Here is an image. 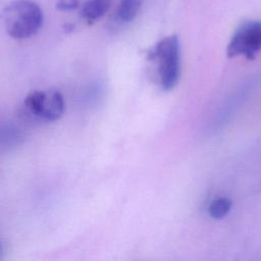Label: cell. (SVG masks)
I'll return each instance as SVG.
<instances>
[{
    "mask_svg": "<svg viewBox=\"0 0 261 261\" xmlns=\"http://www.w3.org/2000/svg\"><path fill=\"white\" fill-rule=\"evenodd\" d=\"M79 5V0H60L56 3V8L62 11H70L76 9Z\"/></svg>",
    "mask_w": 261,
    "mask_h": 261,
    "instance_id": "obj_9",
    "label": "cell"
},
{
    "mask_svg": "<svg viewBox=\"0 0 261 261\" xmlns=\"http://www.w3.org/2000/svg\"><path fill=\"white\" fill-rule=\"evenodd\" d=\"M23 137L20 132L15 125L8 123L6 125H2L1 128V144L3 147H10L16 146L22 141Z\"/></svg>",
    "mask_w": 261,
    "mask_h": 261,
    "instance_id": "obj_8",
    "label": "cell"
},
{
    "mask_svg": "<svg viewBox=\"0 0 261 261\" xmlns=\"http://www.w3.org/2000/svg\"><path fill=\"white\" fill-rule=\"evenodd\" d=\"M261 51V21L249 20L241 24L232 35L226 54L229 58L244 56L254 59Z\"/></svg>",
    "mask_w": 261,
    "mask_h": 261,
    "instance_id": "obj_4",
    "label": "cell"
},
{
    "mask_svg": "<svg viewBox=\"0 0 261 261\" xmlns=\"http://www.w3.org/2000/svg\"><path fill=\"white\" fill-rule=\"evenodd\" d=\"M148 58L157 65L158 83L161 89L172 90L180 76V50L177 37L172 35L161 39L149 50Z\"/></svg>",
    "mask_w": 261,
    "mask_h": 261,
    "instance_id": "obj_2",
    "label": "cell"
},
{
    "mask_svg": "<svg viewBox=\"0 0 261 261\" xmlns=\"http://www.w3.org/2000/svg\"><path fill=\"white\" fill-rule=\"evenodd\" d=\"M111 0H88L81 9V16L89 23L101 18L110 8Z\"/></svg>",
    "mask_w": 261,
    "mask_h": 261,
    "instance_id": "obj_5",
    "label": "cell"
},
{
    "mask_svg": "<svg viewBox=\"0 0 261 261\" xmlns=\"http://www.w3.org/2000/svg\"><path fill=\"white\" fill-rule=\"evenodd\" d=\"M3 22L10 37L17 40L28 39L42 28L44 14L34 1L15 0L4 9Z\"/></svg>",
    "mask_w": 261,
    "mask_h": 261,
    "instance_id": "obj_1",
    "label": "cell"
},
{
    "mask_svg": "<svg viewBox=\"0 0 261 261\" xmlns=\"http://www.w3.org/2000/svg\"><path fill=\"white\" fill-rule=\"evenodd\" d=\"M144 0H120L117 17L122 22L132 21L139 13Z\"/></svg>",
    "mask_w": 261,
    "mask_h": 261,
    "instance_id": "obj_6",
    "label": "cell"
},
{
    "mask_svg": "<svg viewBox=\"0 0 261 261\" xmlns=\"http://www.w3.org/2000/svg\"><path fill=\"white\" fill-rule=\"evenodd\" d=\"M232 206L231 201L225 197L214 199L208 206V213L214 219H221L228 214Z\"/></svg>",
    "mask_w": 261,
    "mask_h": 261,
    "instance_id": "obj_7",
    "label": "cell"
},
{
    "mask_svg": "<svg viewBox=\"0 0 261 261\" xmlns=\"http://www.w3.org/2000/svg\"><path fill=\"white\" fill-rule=\"evenodd\" d=\"M23 108L29 117L52 122L58 120L64 112L63 96L55 90L34 91L24 98Z\"/></svg>",
    "mask_w": 261,
    "mask_h": 261,
    "instance_id": "obj_3",
    "label": "cell"
}]
</instances>
